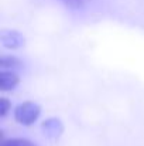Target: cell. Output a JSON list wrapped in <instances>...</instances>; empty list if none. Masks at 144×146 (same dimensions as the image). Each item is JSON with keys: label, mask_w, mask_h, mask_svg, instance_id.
Masks as SVG:
<instances>
[{"label": "cell", "mask_w": 144, "mask_h": 146, "mask_svg": "<svg viewBox=\"0 0 144 146\" xmlns=\"http://www.w3.org/2000/svg\"><path fill=\"white\" fill-rule=\"evenodd\" d=\"M41 113V106L36 102H31V101H26L20 105L16 106L14 109V119L20 123V125H24V126H30L33 125L38 116Z\"/></svg>", "instance_id": "cell-1"}, {"label": "cell", "mask_w": 144, "mask_h": 146, "mask_svg": "<svg viewBox=\"0 0 144 146\" xmlns=\"http://www.w3.org/2000/svg\"><path fill=\"white\" fill-rule=\"evenodd\" d=\"M18 82H20V78L14 71L1 70V72H0V90L3 92L13 91L18 85Z\"/></svg>", "instance_id": "cell-2"}, {"label": "cell", "mask_w": 144, "mask_h": 146, "mask_svg": "<svg viewBox=\"0 0 144 146\" xmlns=\"http://www.w3.org/2000/svg\"><path fill=\"white\" fill-rule=\"evenodd\" d=\"M1 41L6 47H11V48H16V47H20L24 41V38L17 33V31H6L1 34Z\"/></svg>", "instance_id": "cell-3"}, {"label": "cell", "mask_w": 144, "mask_h": 146, "mask_svg": "<svg viewBox=\"0 0 144 146\" xmlns=\"http://www.w3.org/2000/svg\"><path fill=\"white\" fill-rule=\"evenodd\" d=\"M0 67L1 70H10V71H14V70H18L23 67V62L21 60H18L17 57L14 55H1L0 58Z\"/></svg>", "instance_id": "cell-4"}, {"label": "cell", "mask_w": 144, "mask_h": 146, "mask_svg": "<svg viewBox=\"0 0 144 146\" xmlns=\"http://www.w3.org/2000/svg\"><path fill=\"white\" fill-rule=\"evenodd\" d=\"M43 128L48 133H57L58 135L59 132H62V125H61V121H58V119H47L43 123Z\"/></svg>", "instance_id": "cell-5"}, {"label": "cell", "mask_w": 144, "mask_h": 146, "mask_svg": "<svg viewBox=\"0 0 144 146\" xmlns=\"http://www.w3.org/2000/svg\"><path fill=\"white\" fill-rule=\"evenodd\" d=\"M1 146H37L34 142L24 138H11L1 142Z\"/></svg>", "instance_id": "cell-6"}, {"label": "cell", "mask_w": 144, "mask_h": 146, "mask_svg": "<svg viewBox=\"0 0 144 146\" xmlns=\"http://www.w3.org/2000/svg\"><path fill=\"white\" fill-rule=\"evenodd\" d=\"M10 109H11V102L6 97H1L0 98V116L4 118V116L9 113Z\"/></svg>", "instance_id": "cell-7"}, {"label": "cell", "mask_w": 144, "mask_h": 146, "mask_svg": "<svg viewBox=\"0 0 144 146\" xmlns=\"http://www.w3.org/2000/svg\"><path fill=\"white\" fill-rule=\"evenodd\" d=\"M85 1H86V0H64L65 6L69 7V9H72V10H79V9H82V7L85 6Z\"/></svg>", "instance_id": "cell-8"}]
</instances>
